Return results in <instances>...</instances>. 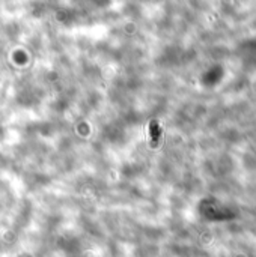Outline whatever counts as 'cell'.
<instances>
[{
    "instance_id": "obj_1",
    "label": "cell",
    "mask_w": 256,
    "mask_h": 257,
    "mask_svg": "<svg viewBox=\"0 0 256 257\" xmlns=\"http://www.w3.org/2000/svg\"><path fill=\"white\" fill-rule=\"evenodd\" d=\"M149 128H151L152 142L157 143L158 140H160V126H158V122H157V120H152V122H151V125H149Z\"/></svg>"
}]
</instances>
